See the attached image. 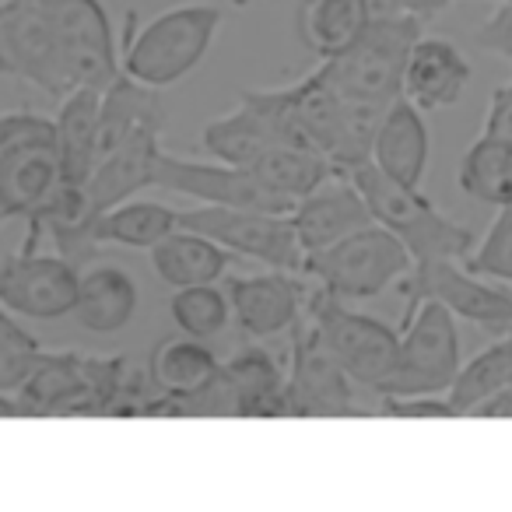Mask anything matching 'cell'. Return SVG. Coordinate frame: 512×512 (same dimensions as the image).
<instances>
[{
	"instance_id": "obj_1",
	"label": "cell",
	"mask_w": 512,
	"mask_h": 512,
	"mask_svg": "<svg viewBox=\"0 0 512 512\" xmlns=\"http://www.w3.org/2000/svg\"><path fill=\"white\" fill-rule=\"evenodd\" d=\"M348 176L362 190L365 204L372 211V221L390 228L404 242L414 264H428V260H467L470 256L474 232L467 225H460V221H453L449 214H442L435 207V200H428L421 193V186L397 183L383 169H376L372 158L355 165Z\"/></svg>"
},
{
	"instance_id": "obj_2",
	"label": "cell",
	"mask_w": 512,
	"mask_h": 512,
	"mask_svg": "<svg viewBox=\"0 0 512 512\" xmlns=\"http://www.w3.org/2000/svg\"><path fill=\"white\" fill-rule=\"evenodd\" d=\"M221 22H225V11L218 4H183V8L162 11L148 25L130 32V39L123 43V74L158 92L176 85L190 71H197Z\"/></svg>"
},
{
	"instance_id": "obj_3",
	"label": "cell",
	"mask_w": 512,
	"mask_h": 512,
	"mask_svg": "<svg viewBox=\"0 0 512 512\" xmlns=\"http://www.w3.org/2000/svg\"><path fill=\"white\" fill-rule=\"evenodd\" d=\"M306 316L320 334L323 348L334 355V362L369 397L383 400L393 386V376H397L400 330H393L390 323L376 320V316L355 313V309H348V302L320 285L309 288Z\"/></svg>"
},
{
	"instance_id": "obj_4",
	"label": "cell",
	"mask_w": 512,
	"mask_h": 512,
	"mask_svg": "<svg viewBox=\"0 0 512 512\" xmlns=\"http://www.w3.org/2000/svg\"><path fill=\"white\" fill-rule=\"evenodd\" d=\"M421 32H425V22L418 18L376 11L348 50L320 60V71L348 99L390 106L393 99L404 95V71Z\"/></svg>"
},
{
	"instance_id": "obj_5",
	"label": "cell",
	"mask_w": 512,
	"mask_h": 512,
	"mask_svg": "<svg viewBox=\"0 0 512 512\" xmlns=\"http://www.w3.org/2000/svg\"><path fill=\"white\" fill-rule=\"evenodd\" d=\"M60 183L57 123L39 113L0 116V221L36 218Z\"/></svg>"
},
{
	"instance_id": "obj_6",
	"label": "cell",
	"mask_w": 512,
	"mask_h": 512,
	"mask_svg": "<svg viewBox=\"0 0 512 512\" xmlns=\"http://www.w3.org/2000/svg\"><path fill=\"white\" fill-rule=\"evenodd\" d=\"M414 260L407 246L379 221L344 235L341 242L306 256V274L320 288L344 302H365L411 274Z\"/></svg>"
},
{
	"instance_id": "obj_7",
	"label": "cell",
	"mask_w": 512,
	"mask_h": 512,
	"mask_svg": "<svg viewBox=\"0 0 512 512\" xmlns=\"http://www.w3.org/2000/svg\"><path fill=\"white\" fill-rule=\"evenodd\" d=\"M365 414H379V400L369 397L334 362L302 309L299 323L292 327L285 418H365Z\"/></svg>"
},
{
	"instance_id": "obj_8",
	"label": "cell",
	"mask_w": 512,
	"mask_h": 512,
	"mask_svg": "<svg viewBox=\"0 0 512 512\" xmlns=\"http://www.w3.org/2000/svg\"><path fill=\"white\" fill-rule=\"evenodd\" d=\"M179 228H190L221 242L232 256L278 271L306 274V249L295 232L292 211H260V207L200 204L179 211Z\"/></svg>"
},
{
	"instance_id": "obj_9",
	"label": "cell",
	"mask_w": 512,
	"mask_h": 512,
	"mask_svg": "<svg viewBox=\"0 0 512 512\" xmlns=\"http://www.w3.org/2000/svg\"><path fill=\"white\" fill-rule=\"evenodd\" d=\"M460 327L456 313L435 299L407 302L404 327H400L397 376L386 397H428L449 393L460 376Z\"/></svg>"
},
{
	"instance_id": "obj_10",
	"label": "cell",
	"mask_w": 512,
	"mask_h": 512,
	"mask_svg": "<svg viewBox=\"0 0 512 512\" xmlns=\"http://www.w3.org/2000/svg\"><path fill=\"white\" fill-rule=\"evenodd\" d=\"M0 74L29 81L57 102L74 88L57 25L43 0H0Z\"/></svg>"
},
{
	"instance_id": "obj_11",
	"label": "cell",
	"mask_w": 512,
	"mask_h": 512,
	"mask_svg": "<svg viewBox=\"0 0 512 512\" xmlns=\"http://www.w3.org/2000/svg\"><path fill=\"white\" fill-rule=\"evenodd\" d=\"M81 267L67 256L39 249H18L0 260V306L29 320H60L74 316Z\"/></svg>"
},
{
	"instance_id": "obj_12",
	"label": "cell",
	"mask_w": 512,
	"mask_h": 512,
	"mask_svg": "<svg viewBox=\"0 0 512 512\" xmlns=\"http://www.w3.org/2000/svg\"><path fill=\"white\" fill-rule=\"evenodd\" d=\"M400 295L411 299H435L446 309H453L456 320H470L484 330L512 327V292L488 285V278L467 271L463 260H428L414 264L411 274L400 281Z\"/></svg>"
},
{
	"instance_id": "obj_13",
	"label": "cell",
	"mask_w": 512,
	"mask_h": 512,
	"mask_svg": "<svg viewBox=\"0 0 512 512\" xmlns=\"http://www.w3.org/2000/svg\"><path fill=\"white\" fill-rule=\"evenodd\" d=\"M278 144H288L278 88H239L235 106L200 127V148L228 165H253Z\"/></svg>"
},
{
	"instance_id": "obj_14",
	"label": "cell",
	"mask_w": 512,
	"mask_h": 512,
	"mask_svg": "<svg viewBox=\"0 0 512 512\" xmlns=\"http://www.w3.org/2000/svg\"><path fill=\"white\" fill-rule=\"evenodd\" d=\"M151 186H162L179 197H193L200 204H225V207H260V211H292L281 197H274L249 165L228 162H197V158L169 155L162 151L155 162Z\"/></svg>"
},
{
	"instance_id": "obj_15",
	"label": "cell",
	"mask_w": 512,
	"mask_h": 512,
	"mask_svg": "<svg viewBox=\"0 0 512 512\" xmlns=\"http://www.w3.org/2000/svg\"><path fill=\"white\" fill-rule=\"evenodd\" d=\"M18 404L25 418L53 414H85L99 418V397L92 383V355L85 351H39L29 379L18 386Z\"/></svg>"
},
{
	"instance_id": "obj_16",
	"label": "cell",
	"mask_w": 512,
	"mask_h": 512,
	"mask_svg": "<svg viewBox=\"0 0 512 512\" xmlns=\"http://www.w3.org/2000/svg\"><path fill=\"white\" fill-rule=\"evenodd\" d=\"M228 299H232V320L253 341H267L299 323L306 309L309 288L299 281V274L267 267L264 274H239L228 278Z\"/></svg>"
},
{
	"instance_id": "obj_17",
	"label": "cell",
	"mask_w": 512,
	"mask_h": 512,
	"mask_svg": "<svg viewBox=\"0 0 512 512\" xmlns=\"http://www.w3.org/2000/svg\"><path fill=\"white\" fill-rule=\"evenodd\" d=\"M162 130L165 116H155V120L141 123L120 148L95 162L92 176L85 183L88 207H92L95 218H102L109 207L123 204V200L137 197L144 186H151L155 162L162 155Z\"/></svg>"
},
{
	"instance_id": "obj_18",
	"label": "cell",
	"mask_w": 512,
	"mask_h": 512,
	"mask_svg": "<svg viewBox=\"0 0 512 512\" xmlns=\"http://www.w3.org/2000/svg\"><path fill=\"white\" fill-rule=\"evenodd\" d=\"M292 221L306 256H313L320 249L341 242L344 235L372 225V211L365 204L362 190L355 186V179L337 172V176H330L327 183H320L292 207Z\"/></svg>"
},
{
	"instance_id": "obj_19",
	"label": "cell",
	"mask_w": 512,
	"mask_h": 512,
	"mask_svg": "<svg viewBox=\"0 0 512 512\" xmlns=\"http://www.w3.org/2000/svg\"><path fill=\"white\" fill-rule=\"evenodd\" d=\"M470 60L463 50L446 36H425L421 32L418 43L411 50L404 71V95L425 113L435 109H449L463 99L470 85Z\"/></svg>"
},
{
	"instance_id": "obj_20",
	"label": "cell",
	"mask_w": 512,
	"mask_h": 512,
	"mask_svg": "<svg viewBox=\"0 0 512 512\" xmlns=\"http://www.w3.org/2000/svg\"><path fill=\"white\" fill-rule=\"evenodd\" d=\"M432 155V134H428L425 109L414 106L407 95L393 99L383 113L372 144V165L383 169L390 179L407 186H421Z\"/></svg>"
},
{
	"instance_id": "obj_21",
	"label": "cell",
	"mask_w": 512,
	"mask_h": 512,
	"mask_svg": "<svg viewBox=\"0 0 512 512\" xmlns=\"http://www.w3.org/2000/svg\"><path fill=\"white\" fill-rule=\"evenodd\" d=\"M218 372L235 400V418H285L288 372L271 351L249 344L221 362Z\"/></svg>"
},
{
	"instance_id": "obj_22",
	"label": "cell",
	"mask_w": 512,
	"mask_h": 512,
	"mask_svg": "<svg viewBox=\"0 0 512 512\" xmlns=\"http://www.w3.org/2000/svg\"><path fill=\"white\" fill-rule=\"evenodd\" d=\"M106 88L78 85L60 99L57 109V151L64 183L85 186L95 169V144H99V113Z\"/></svg>"
},
{
	"instance_id": "obj_23",
	"label": "cell",
	"mask_w": 512,
	"mask_h": 512,
	"mask_svg": "<svg viewBox=\"0 0 512 512\" xmlns=\"http://www.w3.org/2000/svg\"><path fill=\"white\" fill-rule=\"evenodd\" d=\"M137 316V281L123 267L92 264L81 271L74 320L88 334H120Z\"/></svg>"
},
{
	"instance_id": "obj_24",
	"label": "cell",
	"mask_w": 512,
	"mask_h": 512,
	"mask_svg": "<svg viewBox=\"0 0 512 512\" xmlns=\"http://www.w3.org/2000/svg\"><path fill=\"white\" fill-rule=\"evenodd\" d=\"M148 253H151V267H155L158 281L169 285L172 292H176V288L221 281L228 271V260H232V253H228L221 242L207 239V235H200V232H190V228L169 232L158 246H151Z\"/></svg>"
},
{
	"instance_id": "obj_25",
	"label": "cell",
	"mask_w": 512,
	"mask_h": 512,
	"mask_svg": "<svg viewBox=\"0 0 512 512\" xmlns=\"http://www.w3.org/2000/svg\"><path fill=\"white\" fill-rule=\"evenodd\" d=\"M456 183L463 197H470L474 204H512V137L481 130L474 144L463 151Z\"/></svg>"
},
{
	"instance_id": "obj_26",
	"label": "cell",
	"mask_w": 512,
	"mask_h": 512,
	"mask_svg": "<svg viewBox=\"0 0 512 512\" xmlns=\"http://www.w3.org/2000/svg\"><path fill=\"white\" fill-rule=\"evenodd\" d=\"M372 0H302L299 39L320 60L348 50L372 22Z\"/></svg>"
},
{
	"instance_id": "obj_27",
	"label": "cell",
	"mask_w": 512,
	"mask_h": 512,
	"mask_svg": "<svg viewBox=\"0 0 512 512\" xmlns=\"http://www.w3.org/2000/svg\"><path fill=\"white\" fill-rule=\"evenodd\" d=\"M249 169L274 197H281L292 207L320 183H327L330 176H337L334 162L327 155H320L313 148H295V144H278V148L264 151Z\"/></svg>"
},
{
	"instance_id": "obj_28",
	"label": "cell",
	"mask_w": 512,
	"mask_h": 512,
	"mask_svg": "<svg viewBox=\"0 0 512 512\" xmlns=\"http://www.w3.org/2000/svg\"><path fill=\"white\" fill-rule=\"evenodd\" d=\"M221 362L207 341L200 337H165V341L155 344L148 358V372L155 379L158 393H193L200 386H207L214 376H218Z\"/></svg>"
},
{
	"instance_id": "obj_29",
	"label": "cell",
	"mask_w": 512,
	"mask_h": 512,
	"mask_svg": "<svg viewBox=\"0 0 512 512\" xmlns=\"http://www.w3.org/2000/svg\"><path fill=\"white\" fill-rule=\"evenodd\" d=\"M179 228V211L158 200H123L109 207L95 225L102 246H127V249H151Z\"/></svg>"
},
{
	"instance_id": "obj_30",
	"label": "cell",
	"mask_w": 512,
	"mask_h": 512,
	"mask_svg": "<svg viewBox=\"0 0 512 512\" xmlns=\"http://www.w3.org/2000/svg\"><path fill=\"white\" fill-rule=\"evenodd\" d=\"M169 316L179 334L211 341V337H218L221 330L228 327V320H232L228 288H221L218 281H211V285L176 288L169 299Z\"/></svg>"
},
{
	"instance_id": "obj_31",
	"label": "cell",
	"mask_w": 512,
	"mask_h": 512,
	"mask_svg": "<svg viewBox=\"0 0 512 512\" xmlns=\"http://www.w3.org/2000/svg\"><path fill=\"white\" fill-rule=\"evenodd\" d=\"M498 386H512V327L498 334L484 351H477L467 365L460 369L456 383L449 386V400L460 407V418L467 414L470 404L488 397Z\"/></svg>"
},
{
	"instance_id": "obj_32",
	"label": "cell",
	"mask_w": 512,
	"mask_h": 512,
	"mask_svg": "<svg viewBox=\"0 0 512 512\" xmlns=\"http://www.w3.org/2000/svg\"><path fill=\"white\" fill-rule=\"evenodd\" d=\"M463 267L488 281H502L512 285V204L495 207V218H491L484 239L470 249V256L463 260Z\"/></svg>"
},
{
	"instance_id": "obj_33",
	"label": "cell",
	"mask_w": 512,
	"mask_h": 512,
	"mask_svg": "<svg viewBox=\"0 0 512 512\" xmlns=\"http://www.w3.org/2000/svg\"><path fill=\"white\" fill-rule=\"evenodd\" d=\"M8 313L0 309V390L18 393V386L29 379L32 365H36L39 351H43V341H36V337H32L22 323L11 320Z\"/></svg>"
},
{
	"instance_id": "obj_34",
	"label": "cell",
	"mask_w": 512,
	"mask_h": 512,
	"mask_svg": "<svg viewBox=\"0 0 512 512\" xmlns=\"http://www.w3.org/2000/svg\"><path fill=\"white\" fill-rule=\"evenodd\" d=\"M474 46L512 67V0H495V11L474 29Z\"/></svg>"
},
{
	"instance_id": "obj_35",
	"label": "cell",
	"mask_w": 512,
	"mask_h": 512,
	"mask_svg": "<svg viewBox=\"0 0 512 512\" xmlns=\"http://www.w3.org/2000/svg\"><path fill=\"white\" fill-rule=\"evenodd\" d=\"M379 418H460V407L449 400V393H428V397H383Z\"/></svg>"
},
{
	"instance_id": "obj_36",
	"label": "cell",
	"mask_w": 512,
	"mask_h": 512,
	"mask_svg": "<svg viewBox=\"0 0 512 512\" xmlns=\"http://www.w3.org/2000/svg\"><path fill=\"white\" fill-rule=\"evenodd\" d=\"M488 134H502L512 137V81L498 85L488 99V109H484V127Z\"/></svg>"
},
{
	"instance_id": "obj_37",
	"label": "cell",
	"mask_w": 512,
	"mask_h": 512,
	"mask_svg": "<svg viewBox=\"0 0 512 512\" xmlns=\"http://www.w3.org/2000/svg\"><path fill=\"white\" fill-rule=\"evenodd\" d=\"M453 0H372V11H386V15H411L418 22H432Z\"/></svg>"
},
{
	"instance_id": "obj_38",
	"label": "cell",
	"mask_w": 512,
	"mask_h": 512,
	"mask_svg": "<svg viewBox=\"0 0 512 512\" xmlns=\"http://www.w3.org/2000/svg\"><path fill=\"white\" fill-rule=\"evenodd\" d=\"M463 418H512V386H498L488 397H481L477 404L467 407Z\"/></svg>"
},
{
	"instance_id": "obj_39",
	"label": "cell",
	"mask_w": 512,
	"mask_h": 512,
	"mask_svg": "<svg viewBox=\"0 0 512 512\" xmlns=\"http://www.w3.org/2000/svg\"><path fill=\"white\" fill-rule=\"evenodd\" d=\"M0 418H25V411H22V404H18L15 393L0 390Z\"/></svg>"
},
{
	"instance_id": "obj_40",
	"label": "cell",
	"mask_w": 512,
	"mask_h": 512,
	"mask_svg": "<svg viewBox=\"0 0 512 512\" xmlns=\"http://www.w3.org/2000/svg\"><path fill=\"white\" fill-rule=\"evenodd\" d=\"M235 4H246V0H235Z\"/></svg>"
}]
</instances>
